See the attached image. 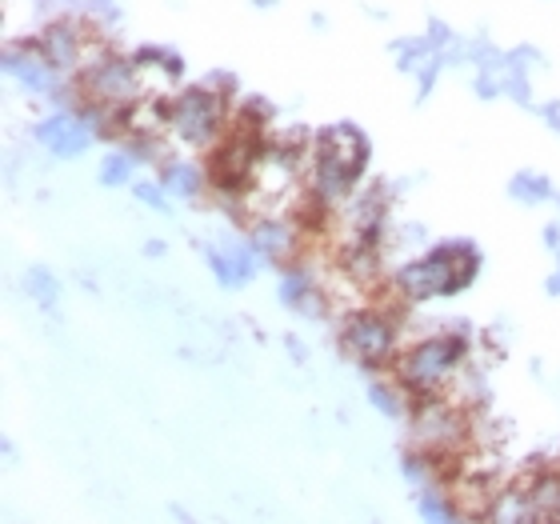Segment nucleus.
I'll use <instances>...</instances> for the list:
<instances>
[{
  "label": "nucleus",
  "instance_id": "f8f14e48",
  "mask_svg": "<svg viewBox=\"0 0 560 524\" xmlns=\"http://www.w3.org/2000/svg\"><path fill=\"white\" fill-rule=\"evenodd\" d=\"M212 272L224 280V284H245L253 277V257L248 248H233V253H212Z\"/></svg>",
  "mask_w": 560,
  "mask_h": 524
},
{
  "label": "nucleus",
  "instance_id": "dca6fc26",
  "mask_svg": "<svg viewBox=\"0 0 560 524\" xmlns=\"http://www.w3.org/2000/svg\"><path fill=\"white\" fill-rule=\"evenodd\" d=\"M28 292H33L36 301L45 304V308H52V304H57V284H52V280H48V272H40V268H36L33 277H28Z\"/></svg>",
  "mask_w": 560,
  "mask_h": 524
},
{
  "label": "nucleus",
  "instance_id": "f3484780",
  "mask_svg": "<svg viewBox=\"0 0 560 524\" xmlns=\"http://www.w3.org/2000/svg\"><path fill=\"white\" fill-rule=\"evenodd\" d=\"M420 513L429 516V521H453V516H460L453 504H448V497H436V492H429V497L420 501Z\"/></svg>",
  "mask_w": 560,
  "mask_h": 524
},
{
  "label": "nucleus",
  "instance_id": "a211bd4d",
  "mask_svg": "<svg viewBox=\"0 0 560 524\" xmlns=\"http://www.w3.org/2000/svg\"><path fill=\"white\" fill-rule=\"evenodd\" d=\"M137 200H144V205H152L156 212H168V200H164V193L156 185H137Z\"/></svg>",
  "mask_w": 560,
  "mask_h": 524
},
{
  "label": "nucleus",
  "instance_id": "6e6552de",
  "mask_svg": "<svg viewBox=\"0 0 560 524\" xmlns=\"http://www.w3.org/2000/svg\"><path fill=\"white\" fill-rule=\"evenodd\" d=\"M89 137H93V129H89L84 117H65V113H57V117H48L36 125V140H40L48 152H57V156H77V152L89 144Z\"/></svg>",
  "mask_w": 560,
  "mask_h": 524
},
{
  "label": "nucleus",
  "instance_id": "7ed1b4c3",
  "mask_svg": "<svg viewBox=\"0 0 560 524\" xmlns=\"http://www.w3.org/2000/svg\"><path fill=\"white\" fill-rule=\"evenodd\" d=\"M468 345L460 337H429L412 345L409 352H400L397 357V381L409 388V400L412 396H429V393H441L456 373H460V361H465Z\"/></svg>",
  "mask_w": 560,
  "mask_h": 524
},
{
  "label": "nucleus",
  "instance_id": "f03ea898",
  "mask_svg": "<svg viewBox=\"0 0 560 524\" xmlns=\"http://www.w3.org/2000/svg\"><path fill=\"white\" fill-rule=\"evenodd\" d=\"M477 272V253L468 245H444L432 248L429 257L412 260L397 272V292L405 301H432L448 292L465 289Z\"/></svg>",
  "mask_w": 560,
  "mask_h": 524
},
{
  "label": "nucleus",
  "instance_id": "9b49d317",
  "mask_svg": "<svg viewBox=\"0 0 560 524\" xmlns=\"http://www.w3.org/2000/svg\"><path fill=\"white\" fill-rule=\"evenodd\" d=\"M4 69H9L24 89H33V93H48V89H52V60H48L40 48H36V53H24V57H21V48H9V53H4Z\"/></svg>",
  "mask_w": 560,
  "mask_h": 524
},
{
  "label": "nucleus",
  "instance_id": "39448f33",
  "mask_svg": "<svg viewBox=\"0 0 560 524\" xmlns=\"http://www.w3.org/2000/svg\"><path fill=\"white\" fill-rule=\"evenodd\" d=\"M224 120H229V108H224V96L217 89H185L168 105V129L192 149H205L221 137Z\"/></svg>",
  "mask_w": 560,
  "mask_h": 524
},
{
  "label": "nucleus",
  "instance_id": "ddd939ff",
  "mask_svg": "<svg viewBox=\"0 0 560 524\" xmlns=\"http://www.w3.org/2000/svg\"><path fill=\"white\" fill-rule=\"evenodd\" d=\"M164 188H168L173 197H197V193H200V173L192 168V164L168 161V164H164Z\"/></svg>",
  "mask_w": 560,
  "mask_h": 524
},
{
  "label": "nucleus",
  "instance_id": "423d86ee",
  "mask_svg": "<svg viewBox=\"0 0 560 524\" xmlns=\"http://www.w3.org/2000/svg\"><path fill=\"white\" fill-rule=\"evenodd\" d=\"M340 349L364 369H385L397 357V325L381 308H357L340 325Z\"/></svg>",
  "mask_w": 560,
  "mask_h": 524
},
{
  "label": "nucleus",
  "instance_id": "0eeeda50",
  "mask_svg": "<svg viewBox=\"0 0 560 524\" xmlns=\"http://www.w3.org/2000/svg\"><path fill=\"white\" fill-rule=\"evenodd\" d=\"M84 93L89 101L105 108H132L144 93V81H140V60L125 57H96L89 69H84Z\"/></svg>",
  "mask_w": 560,
  "mask_h": 524
},
{
  "label": "nucleus",
  "instance_id": "20e7f679",
  "mask_svg": "<svg viewBox=\"0 0 560 524\" xmlns=\"http://www.w3.org/2000/svg\"><path fill=\"white\" fill-rule=\"evenodd\" d=\"M468 432H472L468 429V417L453 400H441L436 393L417 396V405H412V436H417L420 453H429L436 461V473H441L448 456L465 449Z\"/></svg>",
  "mask_w": 560,
  "mask_h": 524
},
{
  "label": "nucleus",
  "instance_id": "4468645a",
  "mask_svg": "<svg viewBox=\"0 0 560 524\" xmlns=\"http://www.w3.org/2000/svg\"><path fill=\"white\" fill-rule=\"evenodd\" d=\"M132 176V152H108L105 164H101V181L105 185H125Z\"/></svg>",
  "mask_w": 560,
  "mask_h": 524
},
{
  "label": "nucleus",
  "instance_id": "f257e3e1",
  "mask_svg": "<svg viewBox=\"0 0 560 524\" xmlns=\"http://www.w3.org/2000/svg\"><path fill=\"white\" fill-rule=\"evenodd\" d=\"M369 161V140L352 125H332L313 140V197L316 200H337L345 197Z\"/></svg>",
  "mask_w": 560,
  "mask_h": 524
},
{
  "label": "nucleus",
  "instance_id": "2eb2a0df",
  "mask_svg": "<svg viewBox=\"0 0 560 524\" xmlns=\"http://www.w3.org/2000/svg\"><path fill=\"white\" fill-rule=\"evenodd\" d=\"M513 197H521V200H545V197H549V181H545V176H516V181H513Z\"/></svg>",
  "mask_w": 560,
  "mask_h": 524
},
{
  "label": "nucleus",
  "instance_id": "9d476101",
  "mask_svg": "<svg viewBox=\"0 0 560 524\" xmlns=\"http://www.w3.org/2000/svg\"><path fill=\"white\" fill-rule=\"evenodd\" d=\"M253 248L257 253H265L269 260H289L292 253H296V241H301V233H296V224L280 221V217H265V221L253 224Z\"/></svg>",
  "mask_w": 560,
  "mask_h": 524
},
{
  "label": "nucleus",
  "instance_id": "1a4fd4ad",
  "mask_svg": "<svg viewBox=\"0 0 560 524\" xmlns=\"http://www.w3.org/2000/svg\"><path fill=\"white\" fill-rule=\"evenodd\" d=\"M40 53L52 60V69H72V65H81L89 53H84V33L77 24H48L45 36H40Z\"/></svg>",
  "mask_w": 560,
  "mask_h": 524
}]
</instances>
